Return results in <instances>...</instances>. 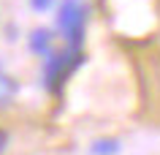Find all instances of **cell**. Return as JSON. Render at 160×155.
I'll return each mask as SVG.
<instances>
[{"mask_svg":"<svg viewBox=\"0 0 160 155\" xmlns=\"http://www.w3.org/2000/svg\"><path fill=\"white\" fill-rule=\"evenodd\" d=\"M30 6H33L35 11H46L52 6V0H30Z\"/></svg>","mask_w":160,"mask_h":155,"instance_id":"6","label":"cell"},{"mask_svg":"<svg viewBox=\"0 0 160 155\" xmlns=\"http://www.w3.org/2000/svg\"><path fill=\"white\" fill-rule=\"evenodd\" d=\"M92 152L95 155H114V152H119V142L117 139H101V142L92 144Z\"/></svg>","mask_w":160,"mask_h":155,"instance_id":"5","label":"cell"},{"mask_svg":"<svg viewBox=\"0 0 160 155\" xmlns=\"http://www.w3.org/2000/svg\"><path fill=\"white\" fill-rule=\"evenodd\" d=\"M6 147H8V133H6V131L0 128V155L6 152Z\"/></svg>","mask_w":160,"mask_h":155,"instance_id":"7","label":"cell"},{"mask_svg":"<svg viewBox=\"0 0 160 155\" xmlns=\"http://www.w3.org/2000/svg\"><path fill=\"white\" fill-rule=\"evenodd\" d=\"M57 27L68 38V46H82L84 35V6L79 0H62L57 8Z\"/></svg>","mask_w":160,"mask_h":155,"instance_id":"2","label":"cell"},{"mask_svg":"<svg viewBox=\"0 0 160 155\" xmlns=\"http://www.w3.org/2000/svg\"><path fill=\"white\" fill-rule=\"evenodd\" d=\"M14 95H17V82H14L6 71H0V112L14 101Z\"/></svg>","mask_w":160,"mask_h":155,"instance_id":"4","label":"cell"},{"mask_svg":"<svg viewBox=\"0 0 160 155\" xmlns=\"http://www.w3.org/2000/svg\"><path fill=\"white\" fill-rule=\"evenodd\" d=\"M82 52L76 46H68V52H60V54H49V63H46V71H43V82L52 93H60L62 90V82H65L71 74H73L79 65H82Z\"/></svg>","mask_w":160,"mask_h":155,"instance_id":"1","label":"cell"},{"mask_svg":"<svg viewBox=\"0 0 160 155\" xmlns=\"http://www.w3.org/2000/svg\"><path fill=\"white\" fill-rule=\"evenodd\" d=\"M52 44H54V33L46 30V27H41V30H35V33L30 35V49H33L35 54L49 57L52 54Z\"/></svg>","mask_w":160,"mask_h":155,"instance_id":"3","label":"cell"}]
</instances>
